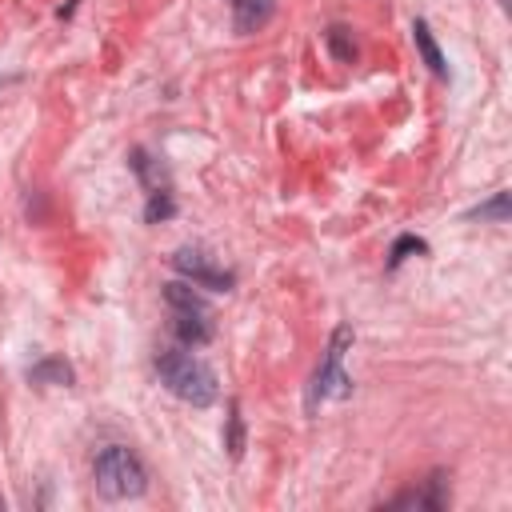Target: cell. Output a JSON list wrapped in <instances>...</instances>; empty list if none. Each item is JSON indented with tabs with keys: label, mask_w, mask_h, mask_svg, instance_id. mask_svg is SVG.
<instances>
[{
	"label": "cell",
	"mask_w": 512,
	"mask_h": 512,
	"mask_svg": "<svg viewBox=\"0 0 512 512\" xmlns=\"http://www.w3.org/2000/svg\"><path fill=\"white\" fill-rule=\"evenodd\" d=\"M156 376H160V384H164L176 400H184V404H192V408H208V404L216 400V392H220L216 372H212L200 356H192L188 348H168V352H160V356H156Z\"/></svg>",
	"instance_id": "obj_1"
},
{
	"label": "cell",
	"mask_w": 512,
	"mask_h": 512,
	"mask_svg": "<svg viewBox=\"0 0 512 512\" xmlns=\"http://www.w3.org/2000/svg\"><path fill=\"white\" fill-rule=\"evenodd\" d=\"M92 476H96V492L108 496V500H132L148 488V472H144L140 456L124 444L100 448V456L92 464Z\"/></svg>",
	"instance_id": "obj_2"
},
{
	"label": "cell",
	"mask_w": 512,
	"mask_h": 512,
	"mask_svg": "<svg viewBox=\"0 0 512 512\" xmlns=\"http://www.w3.org/2000/svg\"><path fill=\"white\" fill-rule=\"evenodd\" d=\"M348 344H352V328L340 324V328L332 332L328 348H324L320 368H316L312 380H308V396H304V408H308V412H316V404H324V400H344V396H352V376L340 368Z\"/></svg>",
	"instance_id": "obj_3"
},
{
	"label": "cell",
	"mask_w": 512,
	"mask_h": 512,
	"mask_svg": "<svg viewBox=\"0 0 512 512\" xmlns=\"http://www.w3.org/2000/svg\"><path fill=\"white\" fill-rule=\"evenodd\" d=\"M172 268L180 272V276H188L196 288H216V292H228L232 284H236V272H228V268H220L204 248H192V244H184V248H176L172 252Z\"/></svg>",
	"instance_id": "obj_4"
},
{
	"label": "cell",
	"mask_w": 512,
	"mask_h": 512,
	"mask_svg": "<svg viewBox=\"0 0 512 512\" xmlns=\"http://www.w3.org/2000/svg\"><path fill=\"white\" fill-rule=\"evenodd\" d=\"M172 336L184 348H200L212 340V312L208 308H188V312H172Z\"/></svg>",
	"instance_id": "obj_5"
},
{
	"label": "cell",
	"mask_w": 512,
	"mask_h": 512,
	"mask_svg": "<svg viewBox=\"0 0 512 512\" xmlns=\"http://www.w3.org/2000/svg\"><path fill=\"white\" fill-rule=\"evenodd\" d=\"M444 500H448V476L444 472H432L420 488H412V492H404V496H396L392 504H412V508H444Z\"/></svg>",
	"instance_id": "obj_6"
},
{
	"label": "cell",
	"mask_w": 512,
	"mask_h": 512,
	"mask_svg": "<svg viewBox=\"0 0 512 512\" xmlns=\"http://www.w3.org/2000/svg\"><path fill=\"white\" fill-rule=\"evenodd\" d=\"M276 12V0H232V20H236V32H256L272 20Z\"/></svg>",
	"instance_id": "obj_7"
},
{
	"label": "cell",
	"mask_w": 512,
	"mask_h": 512,
	"mask_svg": "<svg viewBox=\"0 0 512 512\" xmlns=\"http://www.w3.org/2000/svg\"><path fill=\"white\" fill-rule=\"evenodd\" d=\"M128 164H132V172L140 176V184H144L148 192H164V188H168V168H164L156 156H148L144 148H136Z\"/></svg>",
	"instance_id": "obj_8"
},
{
	"label": "cell",
	"mask_w": 512,
	"mask_h": 512,
	"mask_svg": "<svg viewBox=\"0 0 512 512\" xmlns=\"http://www.w3.org/2000/svg\"><path fill=\"white\" fill-rule=\"evenodd\" d=\"M412 40H416V52H420V60L432 68V76H448L444 52L436 48V40H432V32H428V24H424V20H416V24H412Z\"/></svg>",
	"instance_id": "obj_9"
},
{
	"label": "cell",
	"mask_w": 512,
	"mask_h": 512,
	"mask_svg": "<svg viewBox=\"0 0 512 512\" xmlns=\"http://www.w3.org/2000/svg\"><path fill=\"white\" fill-rule=\"evenodd\" d=\"M28 380H32V384H64V388H68V384L76 380V372H72L60 356H44V360H36V364L28 368Z\"/></svg>",
	"instance_id": "obj_10"
},
{
	"label": "cell",
	"mask_w": 512,
	"mask_h": 512,
	"mask_svg": "<svg viewBox=\"0 0 512 512\" xmlns=\"http://www.w3.org/2000/svg\"><path fill=\"white\" fill-rule=\"evenodd\" d=\"M176 212V200H172V188L164 192H148V208H144V220L156 224V220H168Z\"/></svg>",
	"instance_id": "obj_11"
},
{
	"label": "cell",
	"mask_w": 512,
	"mask_h": 512,
	"mask_svg": "<svg viewBox=\"0 0 512 512\" xmlns=\"http://www.w3.org/2000/svg\"><path fill=\"white\" fill-rule=\"evenodd\" d=\"M420 252H428V244L420 240V236H396V244H392V252H388V268H396V264H404L408 256H420Z\"/></svg>",
	"instance_id": "obj_12"
},
{
	"label": "cell",
	"mask_w": 512,
	"mask_h": 512,
	"mask_svg": "<svg viewBox=\"0 0 512 512\" xmlns=\"http://www.w3.org/2000/svg\"><path fill=\"white\" fill-rule=\"evenodd\" d=\"M324 44L332 48V56H336L340 64H352V56H356V44H352V36H348L344 28H328V32H324Z\"/></svg>",
	"instance_id": "obj_13"
},
{
	"label": "cell",
	"mask_w": 512,
	"mask_h": 512,
	"mask_svg": "<svg viewBox=\"0 0 512 512\" xmlns=\"http://www.w3.org/2000/svg\"><path fill=\"white\" fill-rule=\"evenodd\" d=\"M224 448H228V456H240V452H244V424H240V408H236V400L228 404V432H224Z\"/></svg>",
	"instance_id": "obj_14"
},
{
	"label": "cell",
	"mask_w": 512,
	"mask_h": 512,
	"mask_svg": "<svg viewBox=\"0 0 512 512\" xmlns=\"http://www.w3.org/2000/svg\"><path fill=\"white\" fill-rule=\"evenodd\" d=\"M472 216H480V220H508V192H496L488 204H480V208H472Z\"/></svg>",
	"instance_id": "obj_15"
}]
</instances>
